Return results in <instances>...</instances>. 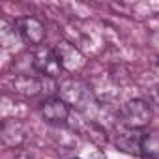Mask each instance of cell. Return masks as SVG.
<instances>
[{
    "mask_svg": "<svg viewBox=\"0 0 159 159\" xmlns=\"http://www.w3.org/2000/svg\"><path fill=\"white\" fill-rule=\"evenodd\" d=\"M58 99H62L67 107H73L77 111H86L94 103L92 88L81 81V79H66L58 86Z\"/></svg>",
    "mask_w": 159,
    "mask_h": 159,
    "instance_id": "obj_1",
    "label": "cell"
},
{
    "mask_svg": "<svg viewBox=\"0 0 159 159\" xmlns=\"http://www.w3.org/2000/svg\"><path fill=\"white\" fill-rule=\"evenodd\" d=\"M120 118L127 129H142L152 120V107L144 99H131L122 107Z\"/></svg>",
    "mask_w": 159,
    "mask_h": 159,
    "instance_id": "obj_2",
    "label": "cell"
},
{
    "mask_svg": "<svg viewBox=\"0 0 159 159\" xmlns=\"http://www.w3.org/2000/svg\"><path fill=\"white\" fill-rule=\"evenodd\" d=\"M32 67L34 71L49 79H56L62 73V64L56 58L54 49H47V47H38V51L32 54Z\"/></svg>",
    "mask_w": 159,
    "mask_h": 159,
    "instance_id": "obj_3",
    "label": "cell"
},
{
    "mask_svg": "<svg viewBox=\"0 0 159 159\" xmlns=\"http://www.w3.org/2000/svg\"><path fill=\"white\" fill-rule=\"evenodd\" d=\"M54 54L60 60L62 69H66L69 73H77L86 66V56L69 41H58L54 47Z\"/></svg>",
    "mask_w": 159,
    "mask_h": 159,
    "instance_id": "obj_4",
    "label": "cell"
},
{
    "mask_svg": "<svg viewBox=\"0 0 159 159\" xmlns=\"http://www.w3.org/2000/svg\"><path fill=\"white\" fill-rule=\"evenodd\" d=\"M6 84L13 94L23 96V98H36L43 88V83L39 79H36V77H32L28 73H17Z\"/></svg>",
    "mask_w": 159,
    "mask_h": 159,
    "instance_id": "obj_5",
    "label": "cell"
},
{
    "mask_svg": "<svg viewBox=\"0 0 159 159\" xmlns=\"http://www.w3.org/2000/svg\"><path fill=\"white\" fill-rule=\"evenodd\" d=\"M21 38L26 41V43H32V45H41L43 39H45V26L39 19L36 17H23L15 23Z\"/></svg>",
    "mask_w": 159,
    "mask_h": 159,
    "instance_id": "obj_6",
    "label": "cell"
},
{
    "mask_svg": "<svg viewBox=\"0 0 159 159\" xmlns=\"http://www.w3.org/2000/svg\"><path fill=\"white\" fill-rule=\"evenodd\" d=\"M142 137L139 129H124L116 135V148L129 155H142Z\"/></svg>",
    "mask_w": 159,
    "mask_h": 159,
    "instance_id": "obj_7",
    "label": "cell"
},
{
    "mask_svg": "<svg viewBox=\"0 0 159 159\" xmlns=\"http://www.w3.org/2000/svg\"><path fill=\"white\" fill-rule=\"evenodd\" d=\"M39 112L51 124H64L69 118V107L62 99H58V98L45 99L41 103V107H39Z\"/></svg>",
    "mask_w": 159,
    "mask_h": 159,
    "instance_id": "obj_8",
    "label": "cell"
},
{
    "mask_svg": "<svg viewBox=\"0 0 159 159\" xmlns=\"http://www.w3.org/2000/svg\"><path fill=\"white\" fill-rule=\"evenodd\" d=\"M0 139H2L4 146L15 148L25 140V127L17 120H4L2 122V131H0Z\"/></svg>",
    "mask_w": 159,
    "mask_h": 159,
    "instance_id": "obj_9",
    "label": "cell"
},
{
    "mask_svg": "<svg viewBox=\"0 0 159 159\" xmlns=\"http://www.w3.org/2000/svg\"><path fill=\"white\" fill-rule=\"evenodd\" d=\"M142 155L155 159L159 155V129H150L142 137Z\"/></svg>",
    "mask_w": 159,
    "mask_h": 159,
    "instance_id": "obj_10",
    "label": "cell"
},
{
    "mask_svg": "<svg viewBox=\"0 0 159 159\" xmlns=\"http://www.w3.org/2000/svg\"><path fill=\"white\" fill-rule=\"evenodd\" d=\"M19 30L17 26H11L8 21H2L0 23V45H2L4 49H11L17 39H19Z\"/></svg>",
    "mask_w": 159,
    "mask_h": 159,
    "instance_id": "obj_11",
    "label": "cell"
},
{
    "mask_svg": "<svg viewBox=\"0 0 159 159\" xmlns=\"http://www.w3.org/2000/svg\"><path fill=\"white\" fill-rule=\"evenodd\" d=\"M152 99H153V101H155V103L159 105V84L152 88Z\"/></svg>",
    "mask_w": 159,
    "mask_h": 159,
    "instance_id": "obj_12",
    "label": "cell"
},
{
    "mask_svg": "<svg viewBox=\"0 0 159 159\" xmlns=\"http://www.w3.org/2000/svg\"><path fill=\"white\" fill-rule=\"evenodd\" d=\"M75 159H79V157H75Z\"/></svg>",
    "mask_w": 159,
    "mask_h": 159,
    "instance_id": "obj_13",
    "label": "cell"
}]
</instances>
